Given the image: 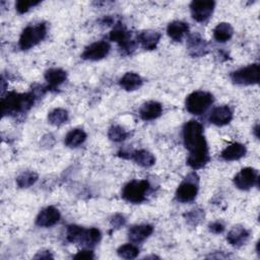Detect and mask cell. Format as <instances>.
Instances as JSON below:
<instances>
[{"label": "cell", "mask_w": 260, "mask_h": 260, "mask_svg": "<svg viewBox=\"0 0 260 260\" xmlns=\"http://www.w3.org/2000/svg\"><path fill=\"white\" fill-rule=\"evenodd\" d=\"M183 140L189 150L187 164L194 170L200 169L208 161V148L203 135L202 125L194 120L187 122L183 128Z\"/></svg>", "instance_id": "cell-1"}, {"label": "cell", "mask_w": 260, "mask_h": 260, "mask_svg": "<svg viewBox=\"0 0 260 260\" xmlns=\"http://www.w3.org/2000/svg\"><path fill=\"white\" fill-rule=\"evenodd\" d=\"M35 102L34 93L8 92L1 100V109L3 116L15 115L29 110Z\"/></svg>", "instance_id": "cell-2"}, {"label": "cell", "mask_w": 260, "mask_h": 260, "mask_svg": "<svg viewBox=\"0 0 260 260\" xmlns=\"http://www.w3.org/2000/svg\"><path fill=\"white\" fill-rule=\"evenodd\" d=\"M47 27L45 23H38L36 25L26 26L19 38V48L21 50H28L39 44L46 36Z\"/></svg>", "instance_id": "cell-3"}, {"label": "cell", "mask_w": 260, "mask_h": 260, "mask_svg": "<svg viewBox=\"0 0 260 260\" xmlns=\"http://www.w3.org/2000/svg\"><path fill=\"white\" fill-rule=\"evenodd\" d=\"M213 103V96L206 91H194L190 93L185 102L186 109L193 115H200L204 113L208 107Z\"/></svg>", "instance_id": "cell-4"}, {"label": "cell", "mask_w": 260, "mask_h": 260, "mask_svg": "<svg viewBox=\"0 0 260 260\" xmlns=\"http://www.w3.org/2000/svg\"><path fill=\"white\" fill-rule=\"evenodd\" d=\"M149 188L150 185L146 180H133L125 185L122 196L131 203H140L145 199Z\"/></svg>", "instance_id": "cell-5"}, {"label": "cell", "mask_w": 260, "mask_h": 260, "mask_svg": "<svg viewBox=\"0 0 260 260\" xmlns=\"http://www.w3.org/2000/svg\"><path fill=\"white\" fill-rule=\"evenodd\" d=\"M259 74H260L259 64L255 63L232 72L231 79L234 83H237V84H242V85L256 84L259 82Z\"/></svg>", "instance_id": "cell-6"}, {"label": "cell", "mask_w": 260, "mask_h": 260, "mask_svg": "<svg viewBox=\"0 0 260 260\" xmlns=\"http://www.w3.org/2000/svg\"><path fill=\"white\" fill-rule=\"evenodd\" d=\"M198 192V177L195 173L190 174L178 187L176 199L180 202H190L195 199Z\"/></svg>", "instance_id": "cell-7"}, {"label": "cell", "mask_w": 260, "mask_h": 260, "mask_svg": "<svg viewBox=\"0 0 260 260\" xmlns=\"http://www.w3.org/2000/svg\"><path fill=\"white\" fill-rule=\"evenodd\" d=\"M109 38L112 42L117 43L125 54H130L135 48V43L131 40L130 32L121 22H118L114 25Z\"/></svg>", "instance_id": "cell-8"}, {"label": "cell", "mask_w": 260, "mask_h": 260, "mask_svg": "<svg viewBox=\"0 0 260 260\" xmlns=\"http://www.w3.org/2000/svg\"><path fill=\"white\" fill-rule=\"evenodd\" d=\"M214 6V1H193L190 4L191 15L196 21L203 22L210 17Z\"/></svg>", "instance_id": "cell-9"}, {"label": "cell", "mask_w": 260, "mask_h": 260, "mask_svg": "<svg viewBox=\"0 0 260 260\" xmlns=\"http://www.w3.org/2000/svg\"><path fill=\"white\" fill-rule=\"evenodd\" d=\"M258 181V173L253 168L242 169L234 178V183L241 190H248Z\"/></svg>", "instance_id": "cell-10"}, {"label": "cell", "mask_w": 260, "mask_h": 260, "mask_svg": "<svg viewBox=\"0 0 260 260\" xmlns=\"http://www.w3.org/2000/svg\"><path fill=\"white\" fill-rule=\"evenodd\" d=\"M109 51H110V45L107 42L105 41L95 42L85 48L81 57L82 59H85V60L98 61L105 58L108 55Z\"/></svg>", "instance_id": "cell-11"}, {"label": "cell", "mask_w": 260, "mask_h": 260, "mask_svg": "<svg viewBox=\"0 0 260 260\" xmlns=\"http://www.w3.org/2000/svg\"><path fill=\"white\" fill-rule=\"evenodd\" d=\"M60 219V212L54 206H48L40 211L36 218V223L39 226L49 228L54 225Z\"/></svg>", "instance_id": "cell-12"}, {"label": "cell", "mask_w": 260, "mask_h": 260, "mask_svg": "<svg viewBox=\"0 0 260 260\" xmlns=\"http://www.w3.org/2000/svg\"><path fill=\"white\" fill-rule=\"evenodd\" d=\"M233 119V113L232 110L228 106H220L214 108L210 115H209V121L210 123L216 125V126H223L231 122Z\"/></svg>", "instance_id": "cell-13"}, {"label": "cell", "mask_w": 260, "mask_h": 260, "mask_svg": "<svg viewBox=\"0 0 260 260\" xmlns=\"http://www.w3.org/2000/svg\"><path fill=\"white\" fill-rule=\"evenodd\" d=\"M187 48H188L189 53L195 57L202 56V55L206 54L208 51L207 43L198 34H195V35H192L189 37L188 42H187Z\"/></svg>", "instance_id": "cell-14"}, {"label": "cell", "mask_w": 260, "mask_h": 260, "mask_svg": "<svg viewBox=\"0 0 260 260\" xmlns=\"http://www.w3.org/2000/svg\"><path fill=\"white\" fill-rule=\"evenodd\" d=\"M161 112H162L161 105L157 102L150 101L142 105V107L139 110V116L144 121H150L159 117Z\"/></svg>", "instance_id": "cell-15"}, {"label": "cell", "mask_w": 260, "mask_h": 260, "mask_svg": "<svg viewBox=\"0 0 260 260\" xmlns=\"http://www.w3.org/2000/svg\"><path fill=\"white\" fill-rule=\"evenodd\" d=\"M153 232V228L149 224L133 225L128 231V238L133 243H140L148 238Z\"/></svg>", "instance_id": "cell-16"}, {"label": "cell", "mask_w": 260, "mask_h": 260, "mask_svg": "<svg viewBox=\"0 0 260 260\" xmlns=\"http://www.w3.org/2000/svg\"><path fill=\"white\" fill-rule=\"evenodd\" d=\"M159 39H160V34L158 31L151 30V29L143 30L137 36L138 42L145 50L155 49L156 45L159 42Z\"/></svg>", "instance_id": "cell-17"}, {"label": "cell", "mask_w": 260, "mask_h": 260, "mask_svg": "<svg viewBox=\"0 0 260 260\" xmlns=\"http://www.w3.org/2000/svg\"><path fill=\"white\" fill-rule=\"evenodd\" d=\"M66 77V72L60 68H51L45 72V79L48 82V88L50 89H55L56 87H58L61 83L65 81Z\"/></svg>", "instance_id": "cell-18"}, {"label": "cell", "mask_w": 260, "mask_h": 260, "mask_svg": "<svg viewBox=\"0 0 260 260\" xmlns=\"http://www.w3.org/2000/svg\"><path fill=\"white\" fill-rule=\"evenodd\" d=\"M188 31H189L188 24L186 22L180 21V20H175V21L170 22L167 27L168 36L176 42L181 41L183 39V37Z\"/></svg>", "instance_id": "cell-19"}, {"label": "cell", "mask_w": 260, "mask_h": 260, "mask_svg": "<svg viewBox=\"0 0 260 260\" xmlns=\"http://www.w3.org/2000/svg\"><path fill=\"white\" fill-rule=\"evenodd\" d=\"M248 238L249 232L241 225H236L229 232L226 240L232 246H242L246 243Z\"/></svg>", "instance_id": "cell-20"}, {"label": "cell", "mask_w": 260, "mask_h": 260, "mask_svg": "<svg viewBox=\"0 0 260 260\" xmlns=\"http://www.w3.org/2000/svg\"><path fill=\"white\" fill-rule=\"evenodd\" d=\"M246 147L241 143H232L221 151V157L224 160H237L246 154Z\"/></svg>", "instance_id": "cell-21"}, {"label": "cell", "mask_w": 260, "mask_h": 260, "mask_svg": "<svg viewBox=\"0 0 260 260\" xmlns=\"http://www.w3.org/2000/svg\"><path fill=\"white\" fill-rule=\"evenodd\" d=\"M142 84V78L134 72H127L125 73L120 79V85L128 91L135 90L139 88Z\"/></svg>", "instance_id": "cell-22"}, {"label": "cell", "mask_w": 260, "mask_h": 260, "mask_svg": "<svg viewBox=\"0 0 260 260\" xmlns=\"http://www.w3.org/2000/svg\"><path fill=\"white\" fill-rule=\"evenodd\" d=\"M234 34V29L232 25L228 22L218 23L213 29V38L216 42L224 43L229 41Z\"/></svg>", "instance_id": "cell-23"}, {"label": "cell", "mask_w": 260, "mask_h": 260, "mask_svg": "<svg viewBox=\"0 0 260 260\" xmlns=\"http://www.w3.org/2000/svg\"><path fill=\"white\" fill-rule=\"evenodd\" d=\"M130 157L137 165H139L141 167H144V168L151 167L155 161V158H154L153 154L150 153L149 151L145 150V149H140V150H136V151L132 152Z\"/></svg>", "instance_id": "cell-24"}, {"label": "cell", "mask_w": 260, "mask_h": 260, "mask_svg": "<svg viewBox=\"0 0 260 260\" xmlns=\"http://www.w3.org/2000/svg\"><path fill=\"white\" fill-rule=\"evenodd\" d=\"M101 238H102L101 232L95 228H90V229L83 231V234H82L79 244L83 245L85 247H88V248L93 247L94 245H96L100 242Z\"/></svg>", "instance_id": "cell-25"}, {"label": "cell", "mask_w": 260, "mask_h": 260, "mask_svg": "<svg viewBox=\"0 0 260 260\" xmlns=\"http://www.w3.org/2000/svg\"><path fill=\"white\" fill-rule=\"evenodd\" d=\"M86 139V133L81 129H73L65 136V144L68 147H77L82 144Z\"/></svg>", "instance_id": "cell-26"}, {"label": "cell", "mask_w": 260, "mask_h": 260, "mask_svg": "<svg viewBox=\"0 0 260 260\" xmlns=\"http://www.w3.org/2000/svg\"><path fill=\"white\" fill-rule=\"evenodd\" d=\"M68 120V113L66 110L58 108L51 111L48 115V121L50 124L55 126H60L64 123H66Z\"/></svg>", "instance_id": "cell-27"}, {"label": "cell", "mask_w": 260, "mask_h": 260, "mask_svg": "<svg viewBox=\"0 0 260 260\" xmlns=\"http://www.w3.org/2000/svg\"><path fill=\"white\" fill-rule=\"evenodd\" d=\"M37 180H38V175L32 171H27V172L21 173L16 178V184L19 188H28L31 185H34Z\"/></svg>", "instance_id": "cell-28"}, {"label": "cell", "mask_w": 260, "mask_h": 260, "mask_svg": "<svg viewBox=\"0 0 260 260\" xmlns=\"http://www.w3.org/2000/svg\"><path fill=\"white\" fill-rule=\"evenodd\" d=\"M117 253H118V255L121 258H124V259H134V258H136L138 256L139 250L133 244H125V245H122V246H120L118 248Z\"/></svg>", "instance_id": "cell-29"}, {"label": "cell", "mask_w": 260, "mask_h": 260, "mask_svg": "<svg viewBox=\"0 0 260 260\" xmlns=\"http://www.w3.org/2000/svg\"><path fill=\"white\" fill-rule=\"evenodd\" d=\"M128 136V133L127 131L119 126V125H114L112 126L109 131H108V137L112 140V141H115V142H120V141H123L127 138Z\"/></svg>", "instance_id": "cell-30"}, {"label": "cell", "mask_w": 260, "mask_h": 260, "mask_svg": "<svg viewBox=\"0 0 260 260\" xmlns=\"http://www.w3.org/2000/svg\"><path fill=\"white\" fill-rule=\"evenodd\" d=\"M84 229L75 224H71L67 228V232H66V239L68 242L70 243H78L81 240L82 234H83Z\"/></svg>", "instance_id": "cell-31"}, {"label": "cell", "mask_w": 260, "mask_h": 260, "mask_svg": "<svg viewBox=\"0 0 260 260\" xmlns=\"http://www.w3.org/2000/svg\"><path fill=\"white\" fill-rule=\"evenodd\" d=\"M40 1H27V0H19L16 2L15 7L18 13H25L28 11L31 7L38 5Z\"/></svg>", "instance_id": "cell-32"}, {"label": "cell", "mask_w": 260, "mask_h": 260, "mask_svg": "<svg viewBox=\"0 0 260 260\" xmlns=\"http://www.w3.org/2000/svg\"><path fill=\"white\" fill-rule=\"evenodd\" d=\"M202 215H203L202 210H191L190 212L185 214L187 220L193 224H197L202 218Z\"/></svg>", "instance_id": "cell-33"}, {"label": "cell", "mask_w": 260, "mask_h": 260, "mask_svg": "<svg viewBox=\"0 0 260 260\" xmlns=\"http://www.w3.org/2000/svg\"><path fill=\"white\" fill-rule=\"evenodd\" d=\"M125 218H124V216L122 215V214H116V215H114L113 216V218H112V220H111V224H112V226H114L115 229H119V228H121L122 225H124V223H125Z\"/></svg>", "instance_id": "cell-34"}, {"label": "cell", "mask_w": 260, "mask_h": 260, "mask_svg": "<svg viewBox=\"0 0 260 260\" xmlns=\"http://www.w3.org/2000/svg\"><path fill=\"white\" fill-rule=\"evenodd\" d=\"M74 259H92L93 253L90 250H81L73 257Z\"/></svg>", "instance_id": "cell-35"}, {"label": "cell", "mask_w": 260, "mask_h": 260, "mask_svg": "<svg viewBox=\"0 0 260 260\" xmlns=\"http://www.w3.org/2000/svg\"><path fill=\"white\" fill-rule=\"evenodd\" d=\"M209 230H210V232H212L214 234H220L223 232L224 225L219 221H215V222H212L211 224H209Z\"/></svg>", "instance_id": "cell-36"}, {"label": "cell", "mask_w": 260, "mask_h": 260, "mask_svg": "<svg viewBox=\"0 0 260 260\" xmlns=\"http://www.w3.org/2000/svg\"><path fill=\"white\" fill-rule=\"evenodd\" d=\"M35 258H41V259H49V258H53V256L50 254L49 251H42V252H39Z\"/></svg>", "instance_id": "cell-37"}, {"label": "cell", "mask_w": 260, "mask_h": 260, "mask_svg": "<svg viewBox=\"0 0 260 260\" xmlns=\"http://www.w3.org/2000/svg\"><path fill=\"white\" fill-rule=\"evenodd\" d=\"M1 84H2V86H1V89H2V90H1V92H2V95H3L4 90H5V87H6V86H5V80H4L3 78L1 79Z\"/></svg>", "instance_id": "cell-38"}, {"label": "cell", "mask_w": 260, "mask_h": 260, "mask_svg": "<svg viewBox=\"0 0 260 260\" xmlns=\"http://www.w3.org/2000/svg\"><path fill=\"white\" fill-rule=\"evenodd\" d=\"M258 128H259V126H258V124L255 126V128H254V133H255V135H256V137H259V135H258Z\"/></svg>", "instance_id": "cell-39"}]
</instances>
